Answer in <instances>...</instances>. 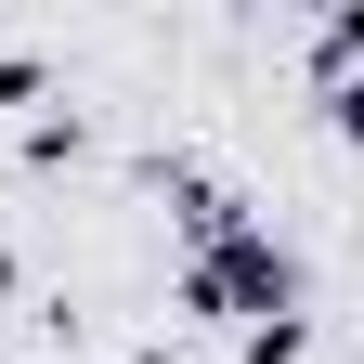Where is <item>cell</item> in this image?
Wrapping results in <instances>:
<instances>
[{"mask_svg": "<svg viewBox=\"0 0 364 364\" xmlns=\"http://www.w3.org/2000/svg\"><path fill=\"white\" fill-rule=\"evenodd\" d=\"M247 364H312V326H299V312H287V326H260V338H247Z\"/></svg>", "mask_w": 364, "mask_h": 364, "instance_id": "cell-1", "label": "cell"}, {"mask_svg": "<svg viewBox=\"0 0 364 364\" xmlns=\"http://www.w3.org/2000/svg\"><path fill=\"white\" fill-rule=\"evenodd\" d=\"M326 117H338L351 144H364V78H326Z\"/></svg>", "mask_w": 364, "mask_h": 364, "instance_id": "cell-2", "label": "cell"}]
</instances>
